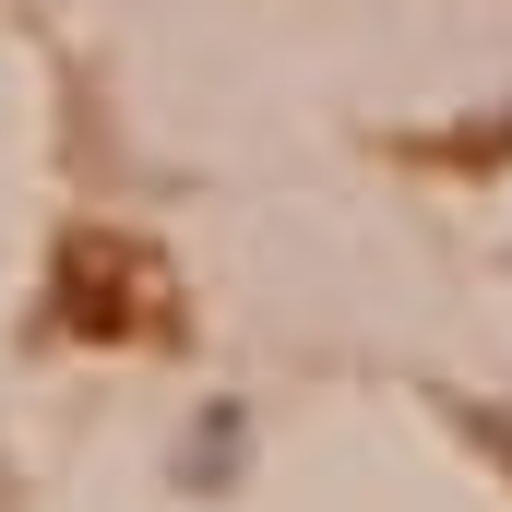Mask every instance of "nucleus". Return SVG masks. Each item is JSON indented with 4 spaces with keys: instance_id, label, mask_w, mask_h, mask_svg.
<instances>
[{
    "instance_id": "1",
    "label": "nucleus",
    "mask_w": 512,
    "mask_h": 512,
    "mask_svg": "<svg viewBox=\"0 0 512 512\" xmlns=\"http://www.w3.org/2000/svg\"><path fill=\"white\" fill-rule=\"evenodd\" d=\"M489 453H501V465H512V429H489Z\"/></svg>"
}]
</instances>
